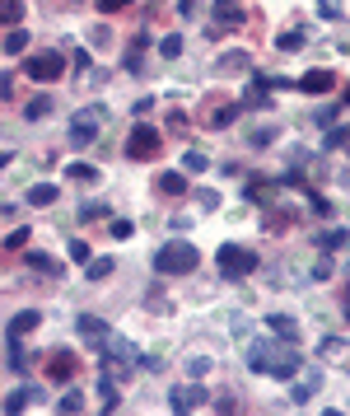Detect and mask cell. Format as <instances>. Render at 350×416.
<instances>
[{
  "label": "cell",
  "instance_id": "6da1fadb",
  "mask_svg": "<svg viewBox=\"0 0 350 416\" xmlns=\"http://www.w3.org/2000/svg\"><path fill=\"white\" fill-rule=\"evenodd\" d=\"M299 365H304V355H299V346L285 341V337H252V346H248V370H252V374L294 379Z\"/></svg>",
  "mask_w": 350,
  "mask_h": 416
},
{
  "label": "cell",
  "instance_id": "7a4b0ae2",
  "mask_svg": "<svg viewBox=\"0 0 350 416\" xmlns=\"http://www.w3.org/2000/svg\"><path fill=\"white\" fill-rule=\"evenodd\" d=\"M201 253L192 244H164L159 253H154V272L159 276H187V272H197Z\"/></svg>",
  "mask_w": 350,
  "mask_h": 416
},
{
  "label": "cell",
  "instance_id": "3957f363",
  "mask_svg": "<svg viewBox=\"0 0 350 416\" xmlns=\"http://www.w3.org/2000/svg\"><path fill=\"white\" fill-rule=\"evenodd\" d=\"M159 150H164V136H159L154 126H145V122L131 126V136H126V159L150 164V159H159Z\"/></svg>",
  "mask_w": 350,
  "mask_h": 416
},
{
  "label": "cell",
  "instance_id": "277c9868",
  "mask_svg": "<svg viewBox=\"0 0 350 416\" xmlns=\"http://www.w3.org/2000/svg\"><path fill=\"white\" fill-rule=\"evenodd\" d=\"M24 75L38 80V84H52V80L66 75V57L61 52H33V57H24Z\"/></svg>",
  "mask_w": 350,
  "mask_h": 416
},
{
  "label": "cell",
  "instance_id": "5b68a950",
  "mask_svg": "<svg viewBox=\"0 0 350 416\" xmlns=\"http://www.w3.org/2000/svg\"><path fill=\"white\" fill-rule=\"evenodd\" d=\"M215 262H220L225 276H252V272H257V253H252V248H238V244H225L215 253Z\"/></svg>",
  "mask_w": 350,
  "mask_h": 416
},
{
  "label": "cell",
  "instance_id": "8992f818",
  "mask_svg": "<svg viewBox=\"0 0 350 416\" xmlns=\"http://www.w3.org/2000/svg\"><path fill=\"white\" fill-rule=\"evenodd\" d=\"M98 126H103V108L75 112V117H70V145H75V150H84V145L98 136Z\"/></svg>",
  "mask_w": 350,
  "mask_h": 416
},
{
  "label": "cell",
  "instance_id": "52a82bcc",
  "mask_svg": "<svg viewBox=\"0 0 350 416\" xmlns=\"http://www.w3.org/2000/svg\"><path fill=\"white\" fill-rule=\"evenodd\" d=\"M75 374H79V355H75V351H52V355H47V379L70 384Z\"/></svg>",
  "mask_w": 350,
  "mask_h": 416
},
{
  "label": "cell",
  "instance_id": "ba28073f",
  "mask_svg": "<svg viewBox=\"0 0 350 416\" xmlns=\"http://www.w3.org/2000/svg\"><path fill=\"white\" fill-rule=\"evenodd\" d=\"M168 402H173V412H197V407L211 402V393H206L201 384H183V388H173V393H168Z\"/></svg>",
  "mask_w": 350,
  "mask_h": 416
},
{
  "label": "cell",
  "instance_id": "9c48e42d",
  "mask_svg": "<svg viewBox=\"0 0 350 416\" xmlns=\"http://www.w3.org/2000/svg\"><path fill=\"white\" fill-rule=\"evenodd\" d=\"M75 332H79V337H84V341H89V346H103V341L112 337V327H107L103 318H93V313H79Z\"/></svg>",
  "mask_w": 350,
  "mask_h": 416
},
{
  "label": "cell",
  "instance_id": "30bf717a",
  "mask_svg": "<svg viewBox=\"0 0 350 416\" xmlns=\"http://www.w3.org/2000/svg\"><path fill=\"white\" fill-rule=\"evenodd\" d=\"M238 112H243L238 103H220V108L211 103V108L201 112V126H211V131H225V126H234V117H238Z\"/></svg>",
  "mask_w": 350,
  "mask_h": 416
},
{
  "label": "cell",
  "instance_id": "8fae6325",
  "mask_svg": "<svg viewBox=\"0 0 350 416\" xmlns=\"http://www.w3.org/2000/svg\"><path fill=\"white\" fill-rule=\"evenodd\" d=\"M154 192H159V197H187V173L164 169L159 178H154Z\"/></svg>",
  "mask_w": 350,
  "mask_h": 416
},
{
  "label": "cell",
  "instance_id": "7c38bea8",
  "mask_svg": "<svg viewBox=\"0 0 350 416\" xmlns=\"http://www.w3.org/2000/svg\"><path fill=\"white\" fill-rule=\"evenodd\" d=\"M299 89H304V94H332L336 75H332V70H308V75H299Z\"/></svg>",
  "mask_w": 350,
  "mask_h": 416
},
{
  "label": "cell",
  "instance_id": "4fadbf2b",
  "mask_svg": "<svg viewBox=\"0 0 350 416\" xmlns=\"http://www.w3.org/2000/svg\"><path fill=\"white\" fill-rule=\"evenodd\" d=\"M56 201H61V187H56V183H33L29 187V206H38V211L56 206Z\"/></svg>",
  "mask_w": 350,
  "mask_h": 416
},
{
  "label": "cell",
  "instance_id": "5bb4252c",
  "mask_svg": "<svg viewBox=\"0 0 350 416\" xmlns=\"http://www.w3.org/2000/svg\"><path fill=\"white\" fill-rule=\"evenodd\" d=\"M38 323H43V313H38V309H24V313L10 318V337H29V332H38Z\"/></svg>",
  "mask_w": 350,
  "mask_h": 416
},
{
  "label": "cell",
  "instance_id": "9a60e30c",
  "mask_svg": "<svg viewBox=\"0 0 350 416\" xmlns=\"http://www.w3.org/2000/svg\"><path fill=\"white\" fill-rule=\"evenodd\" d=\"M29 402H43V388H15V393H10V398H5V412H24V407H29Z\"/></svg>",
  "mask_w": 350,
  "mask_h": 416
},
{
  "label": "cell",
  "instance_id": "2e32d148",
  "mask_svg": "<svg viewBox=\"0 0 350 416\" xmlns=\"http://www.w3.org/2000/svg\"><path fill=\"white\" fill-rule=\"evenodd\" d=\"M215 70H252V52H225L215 57Z\"/></svg>",
  "mask_w": 350,
  "mask_h": 416
},
{
  "label": "cell",
  "instance_id": "e0dca14e",
  "mask_svg": "<svg viewBox=\"0 0 350 416\" xmlns=\"http://www.w3.org/2000/svg\"><path fill=\"white\" fill-rule=\"evenodd\" d=\"M266 327H271L275 337H285V341H294V337H299V323H294L289 313H271V318H266Z\"/></svg>",
  "mask_w": 350,
  "mask_h": 416
},
{
  "label": "cell",
  "instance_id": "ac0fdd59",
  "mask_svg": "<svg viewBox=\"0 0 350 416\" xmlns=\"http://www.w3.org/2000/svg\"><path fill=\"white\" fill-rule=\"evenodd\" d=\"M24 262H29L33 272H47V276H56V272H61V262H56V258H47V253H38V248L24 253Z\"/></svg>",
  "mask_w": 350,
  "mask_h": 416
},
{
  "label": "cell",
  "instance_id": "d6986e66",
  "mask_svg": "<svg viewBox=\"0 0 350 416\" xmlns=\"http://www.w3.org/2000/svg\"><path fill=\"white\" fill-rule=\"evenodd\" d=\"M117 398H122V393H117V384H112V374H98V402H103V412H112V407H117Z\"/></svg>",
  "mask_w": 350,
  "mask_h": 416
},
{
  "label": "cell",
  "instance_id": "ffe728a7",
  "mask_svg": "<svg viewBox=\"0 0 350 416\" xmlns=\"http://www.w3.org/2000/svg\"><path fill=\"white\" fill-rule=\"evenodd\" d=\"M289 225H294V211H285V206H271V211H266V230L271 234H285Z\"/></svg>",
  "mask_w": 350,
  "mask_h": 416
},
{
  "label": "cell",
  "instance_id": "44dd1931",
  "mask_svg": "<svg viewBox=\"0 0 350 416\" xmlns=\"http://www.w3.org/2000/svg\"><path fill=\"white\" fill-rule=\"evenodd\" d=\"M19 19H24V0H0V24L19 29Z\"/></svg>",
  "mask_w": 350,
  "mask_h": 416
},
{
  "label": "cell",
  "instance_id": "7402d4cb",
  "mask_svg": "<svg viewBox=\"0 0 350 416\" xmlns=\"http://www.w3.org/2000/svg\"><path fill=\"white\" fill-rule=\"evenodd\" d=\"M66 178L70 183H98V169L93 164H66Z\"/></svg>",
  "mask_w": 350,
  "mask_h": 416
},
{
  "label": "cell",
  "instance_id": "603a6c76",
  "mask_svg": "<svg viewBox=\"0 0 350 416\" xmlns=\"http://www.w3.org/2000/svg\"><path fill=\"white\" fill-rule=\"evenodd\" d=\"M243 197H248V201H266V197H271V183H266V178H248Z\"/></svg>",
  "mask_w": 350,
  "mask_h": 416
},
{
  "label": "cell",
  "instance_id": "cb8c5ba5",
  "mask_svg": "<svg viewBox=\"0 0 350 416\" xmlns=\"http://www.w3.org/2000/svg\"><path fill=\"white\" fill-rule=\"evenodd\" d=\"M5 52H10V57H24V52H29V33L15 29L10 38H5Z\"/></svg>",
  "mask_w": 350,
  "mask_h": 416
},
{
  "label": "cell",
  "instance_id": "d4e9b609",
  "mask_svg": "<svg viewBox=\"0 0 350 416\" xmlns=\"http://www.w3.org/2000/svg\"><path fill=\"white\" fill-rule=\"evenodd\" d=\"M313 388H318V374H308V379H299V384L289 388V398H294V402H308V398H313Z\"/></svg>",
  "mask_w": 350,
  "mask_h": 416
},
{
  "label": "cell",
  "instance_id": "484cf974",
  "mask_svg": "<svg viewBox=\"0 0 350 416\" xmlns=\"http://www.w3.org/2000/svg\"><path fill=\"white\" fill-rule=\"evenodd\" d=\"M275 47H280V52H299V47H304V33H299V29H285L280 38H275Z\"/></svg>",
  "mask_w": 350,
  "mask_h": 416
},
{
  "label": "cell",
  "instance_id": "4316f807",
  "mask_svg": "<svg viewBox=\"0 0 350 416\" xmlns=\"http://www.w3.org/2000/svg\"><path fill=\"white\" fill-rule=\"evenodd\" d=\"M112 211H107V201H84L79 206V220H107Z\"/></svg>",
  "mask_w": 350,
  "mask_h": 416
},
{
  "label": "cell",
  "instance_id": "83f0119b",
  "mask_svg": "<svg viewBox=\"0 0 350 416\" xmlns=\"http://www.w3.org/2000/svg\"><path fill=\"white\" fill-rule=\"evenodd\" d=\"M47 112H52V98H29V108H24V117H29V122H38V117H47Z\"/></svg>",
  "mask_w": 350,
  "mask_h": 416
},
{
  "label": "cell",
  "instance_id": "f1b7e54d",
  "mask_svg": "<svg viewBox=\"0 0 350 416\" xmlns=\"http://www.w3.org/2000/svg\"><path fill=\"white\" fill-rule=\"evenodd\" d=\"M206 164H211V159H206L201 150H187V159H183V169H187V173H206Z\"/></svg>",
  "mask_w": 350,
  "mask_h": 416
},
{
  "label": "cell",
  "instance_id": "f546056e",
  "mask_svg": "<svg viewBox=\"0 0 350 416\" xmlns=\"http://www.w3.org/2000/svg\"><path fill=\"white\" fill-rule=\"evenodd\" d=\"M112 276V258H98V262H89V281H103Z\"/></svg>",
  "mask_w": 350,
  "mask_h": 416
},
{
  "label": "cell",
  "instance_id": "4dcf8cb0",
  "mask_svg": "<svg viewBox=\"0 0 350 416\" xmlns=\"http://www.w3.org/2000/svg\"><path fill=\"white\" fill-rule=\"evenodd\" d=\"M79 407H84V398H79L75 388H66L61 393V412H79Z\"/></svg>",
  "mask_w": 350,
  "mask_h": 416
},
{
  "label": "cell",
  "instance_id": "1f68e13d",
  "mask_svg": "<svg viewBox=\"0 0 350 416\" xmlns=\"http://www.w3.org/2000/svg\"><path fill=\"white\" fill-rule=\"evenodd\" d=\"M159 52H164L168 61H173V57H183V38H164V43H159Z\"/></svg>",
  "mask_w": 350,
  "mask_h": 416
},
{
  "label": "cell",
  "instance_id": "d6a6232c",
  "mask_svg": "<svg viewBox=\"0 0 350 416\" xmlns=\"http://www.w3.org/2000/svg\"><path fill=\"white\" fill-rule=\"evenodd\" d=\"M107 230H112V239H131V234H136V225H131V220H112Z\"/></svg>",
  "mask_w": 350,
  "mask_h": 416
},
{
  "label": "cell",
  "instance_id": "836d02e7",
  "mask_svg": "<svg viewBox=\"0 0 350 416\" xmlns=\"http://www.w3.org/2000/svg\"><path fill=\"white\" fill-rule=\"evenodd\" d=\"M271 140H275V126H261V131L248 136V145H271Z\"/></svg>",
  "mask_w": 350,
  "mask_h": 416
},
{
  "label": "cell",
  "instance_id": "e575fe53",
  "mask_svg": "<svg viewBox=\"0 0 350 416\" xmlns=\"http://www.w3.org/2000/svg\"><path fill=\"white\" fill-rule=\"evenodd\" d=\"M350 140V126H336V131H327V150H336V145H346Z\"/></svg>",
  "mask_w": 350,
  "mask_h": 416
},
{
  "label": "cell",
  "instance_id": "d590c367",
  "mask_svg": "<svg viewBox=\"0 0 350 416\" xmlns=\"http://www.w3.org/2000/svg\"><path fill=\"white\" fill-rule=\"evenodd\" d=\"M346 244V234L341 230H332V234H318V248H341Z\"/></svg>",
  "mask_w": 350,
  "mask_h": 416
},
{
  "label": "cell",
  "instance_id": "8d00e7d4",
  "mask_svg": "<svg viewBox=\"0 0 350 416\" xmlns=\"http://www.w3.org/2000/svg\"><path fill=\"white\" fill-rule=\"evenodd\" d=\"M70 258H75V262H89V244H84V239H70Z\"/></svg>",
  "mask_w": 350,
  "mask_h": 416
},
{
  "label": "cell",
  "instance_id": "74e56055",
  "mask_svg": "<svg viewBox=\"0 0 350 416\" xmlns=\"http://www.w3.org/2000/svg\"><path fill=\"white\" fill-rule=\"evenodd\" d=\"M187 374H197V379H201V374H211V360H206V355H197V360H187Z\"/></svg>",
  "mask_w": 350,
  "mask_h": 416
},
{
  "label": "cell",
  "instance_id": "f35d334b",
  "mask_svg": "<svg viewBox=\"0 0 350 416\" xmlns=\"http://www.w3.org/2000/svg\"><path fill=\"white\" fill-rule=\"evenodd\" d=\"M24 244H29V225L15 230V234H5V248H24Z\"/></svg>",
  "mask_w": 350,
  "mask_h": 416
},
{
  "label": "cell",
  "instance_id": "ab89813d",
  "mask_svg": "<svg viewBox=\"0 0 350 416\" xmlns=\"http://www.w3.org/2000/svg\"><path fill=\"white\" fill-rule=\"evenodd\" d=\"M93 5H98L103 15H117V10H126V5H131V0H93Z\"/></svg>",
  "mask_w": 350,
  "mask_h": 416
},
{
  "label": "cell",
  "instance_id": "60d3db41",
  "mask_svg": "<svg viewBox=\"0 0 350 416\" xmlns=\"http://www.w3.org/2000/svg\"><path fill=\"white\" fill-rule=\"evenodd\" d=\"M197 10H201V0H178V15H183V19H192Z\"/></svg>",
  "mask_w": 350,
  "mask_h": 416
},
{
  "label": "cell",
  "instance_id": "b9f144b4",
  "mask_svg": "<svg viewBox=\"0 0 350 416\" xmlns=\"http://www.w3.org/2000/svg\"><path fill=\"white\" fill-rule=\"evenodd\" d=\"M107 38H112V33H107V29H103V24H98V29H93V33H89V43H93V47H107Z\"/></svg>",
  "mask_w": 350,
  "mask_h": 416
},
{
  "label": "cell",
  "instance_id": "7bdbcfd3",
  "mask_svg": "<svg viewBox=\"0 0 350 416\" xmlns=\"http://www.w3.org/2000/svg\"><path fill=\"white\" fill-rule=\"evenodd\" d=\"M341 313H346V323H350V285H346V295H341Z\"/></svg>",
  "mask_w": 350,
  "mask_h": 416
},
{
  "label": "cell",
  "instance_id": "ee69618b",
  "mask_svg": "<svg viewBox=\"0 0 350 416\" xmlns=\"http://www.w3.org/2000/svg\"><path fill=\"white\" fill-rule=\"evenodd\" d=\"M215 10H238V0H215Z\"/></svg>",
  "mask_w": 350,
  "mask_h": 416
},
{
  "label": "cell",
  "instance_id": "f6af8a7d",
  "mask_svg": "<svg viewBox=\"0 0 350 416\" xmlns=\"http://www.w3.org/2000/svg\"><path fill=\"white\" fill-rule=\"evenodd\" d=\"M5 164H10V154H0V169H5Z\"/></svg>",
  "mask_w": 350,
  "mask_h": 416
},
{
  "label": "cell",
  "instance_id": "bcb514c9",
  "mask_svg": "<svg viewBox=\"0 0 350 416\" xmlns=\"http://www.w3.org/2000/svg\"><path fill=\"white\" fill-rule=\"evenodd\" d=\"M66 5H79V0H66Z\"/></svg>",
  "mask_w": 350,
  "mask_h": 416
}]
</instances>
